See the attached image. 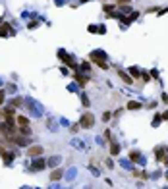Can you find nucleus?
Listing matches in <instances>:
<instances>
[{
  "label": "nucleus",
  "instance_id": "obj_1",
  "mask_svg": "<svg viewBox=\"0 0 168 189\" xmlns=\"http://www.w3.org/2000/svg\"><path fill=\"white\" fill-rule=\"evenodd\" d=\"M79 126L81 127H93L95 126V116H93V114H83V116H81V120H79Z\"/></svg>",
  "mask_w": 168,
  "mask_h": 189
},
{
  "label": "nucleus",
  "instance_id": "obj_2",
  "mask_svg": "<svg viewBox=\"0 0 168 189\" xmlns=\"http://www.w3.org/2000/svg\"><path fill=\"white\" fill-rule=\"evenodd\" d=\"M91 62H95L99 68H102V69H106L108 68V64H106V60L102 58V54L101 52H95V54H91Z\"/></svg>",
  "mask_w": 168,
  "mask_h": 189
},
{
  "label": "nucleus",
  "instance_id": "obj_3",
  "mask_svg": "<svg viewBox=\"0 0 168 189\" xmlns=\"http://www.w3.org/2000/svg\"><path fill=\"white\" fill-rule=\"evenodd\" d=\"M157 160H158V162H168V157H166V149H164V147H158V149H157Z\"/></svg>",
  "mask_w": 168,
  "mask_h": 189
},
{
  "label": "nucleus",
  "instance_id": "obj_4",
  "mask_svg": "<svg viewBox=\"0 0 168 189\" xmlns=\"http://www.w3.org/2000/svg\"><path fill=\"white\" fill-rule=\"evenodd\" d=\"M27 154H29V157H41V154H43V147H29V151H27Z\"/></svg>",
  "mask_w": 168,
  "mask_h": 189
},
{
  "label": "nucleus",
  "instance_id": "obj_5",
  "mask_svg": "<svg viewBox=\"0 0 168 189\" xmlns=\"http://www.w3.org/2000/svg\"><path fill=\"white\" fill-rule=\"evenodd\" d=\"M10 35H14V31H12V27L8 25V23H4V25L0 27V37H10Z\"/></svg>",
  "mask_w": 168,
  "mask_h": 189
},
{
  "label": "nucleus",
  "instance_id": "obj_6",
  "mask_svg": "<svg viewBox=\"0 0 168 189\" xmlns=\"http://www.w3.org/2000/svg\"><path fill=\"white\" fill-rule=\"evenodd\" d=\"M118 75H120L122 79H124V83H128V85H132V83H133V77H130L128 73H126V72H122V69H118Z\"/></svg>",
  "mask_w": 168,
  "mask_h": 189
},
{
  "label": "nucleus",
  "instance_id": "obj_7",
  "mask_svg": "<svg viewBox=\"0 0 168 189\" xmlns=\"http://www.w3.org/2000/svg\"><path fill=\"white\" fill-rule=\"evenodd\" d=\"M73 77H75V81H77L79 85H87V81H89V77H87V75H81V73H75Z\"/></svg>",
  "mask_w": 168,
  "mask_h": 189
},
{
  "label": "nucleus",
  "instance_id": "obj_8",
  "mask_svg": "<svg viewBox=\"0 0 168 189\" xmlns=\"http://www.w3.org/2000/svg\"><path fill=\"white\" fill-rule=\"evenodd\" d=\"M58 56H62V58H64V60H66V64L70 66V68H75V64H73V62H72V58H70V56L66 54V52H58Z\"/></svg>",
  "mask_w": 168,
  "mask_h": 189
},
{
  "label": "nucleus",
  "instance_id": "obj_9",
  "mask_svg": "<svg viewBox=\"0 0 168 189\" xmlns=\"http://www.w3.org/2000/svg\"><path fill=\"white\" fill-rule=\"evenodd\" d=\"M128 108H130V110H139V108H141V102H137V100H130V102H128Z\"/></svg>",
  "mask_w": 168,
  "mask_h": 189
},
{
  "label": "nucleus",
  "instance_id": "obj_10",
  "mask_svg": "<svg viewBox=\"0 0 168 189\" xmlns=\"http://www.w3.org/2000/svg\"><path fill=\"white\" fill-rule=\"evenodd\" d=\"M44 164H47V162H44L43 158H41V160H35V162H33V166H31V170H39V168H43Z\"/></svg>",
  "mask_w": 168,
  "mask_h": 189
},
{
  "label": "nucleus",
  "instance_id": "obj_11",
  "mask_svg": "<svg viewBox=\"0 0 168 189\" xmlns=\"http://www.w3.org/2000/svg\"><path fill=\"white\" fill-rule=\"evenodd\" d=\"M60 178H62V172H60V170H54V172L50 174V179H52V182H56V179H60Z\"/></svg>",
  "mask_w": 168,
  "mask_h": 189
},
{
  "label": "nucleus",
  "instance_id": "obj_12",
  "mask_svg": "<svg viewBox=\"0 0 168 189\" xmlns=\"http://www.w3.org/2000/svg\"><path fill=\"white\" fill-rule=\"evenodd\" d=\"M118 153H120V147H118L116 143H112V147H110V154H112V157H116Z\"/></svg>",
  "mask_w": 168,
  "mask_h": 189
},
{
  "label": "nucleus",
  "instance_id": "obj_13",
  "mask_svg": "<svg viewBox=\"0 0 168 189\" xmlns=\"http://www.w3.org/2000/svg\"><path fill=\"white\" fill-rule=\"evenodd\" d=\"M18 124H19V126H29V120H27L25 116H19V118H18Z\"/></svg>",
  "mask_w": 168,
  "mask_h": 189
},
{
  "label": "nucleus",
  "instance_id": "obj_14",
  "mask_svg": "<svg viewBox=\"0 0 168 189\" xmlns=\"http://www.w3.org/2000/svg\"><path fill=\"white\" fill-rule=\"evenodd\" d=\"M130 72H132V77H135V79H139V75H141V72H139L137 68H132V69H130Z\"/></svg>",
  "mask_w": 168,
  "mask_h": 189
},
{
  "label": "nucleus",
  "instance_id": "obj_15",
  "mask_svg": "<svg viewBox=\"0 0 168 189\" xmlns=\"http://www.w3.org/2000/svg\"><path fill=\"white\" fill-rule=\"evenodd\" d=\"M4 100H6V91H0V104H4Z\"/></svg>",
  "mask_w": 168,
  "mask_h": 189
},
{
  "label": "nucleus",
  "instance_id": "obj_16",
  "mask_svg": "<svg viewBox=\"0 0 168 189\" xmlns=\"http://www.w3.org/2000/svg\"><path fill=\"white\" fill-rule=\"evenodd\" d=\"M130 158H132V160H137V158H139V153H135V151H132V153H130Z\"/></svg>",
  "mask_w": 168,
  "mask_h": 189
},
{
  "label": "nucleus",
  "instance_id": "obj_17",
  "mask_svg": "<svg viewBox=\"0 0 168 189\" xmlns=\"http://www.w3.org/2000/svg\"><path fill=\"white\" fill-rule=\"evenodd\" d=\"M12 106H21V98H16V100H12Z\"/></svg>",
  "mask_w": 168,
  "mask_h": 189
},
{
  "label": "nucleus",
  "instance_id": "obj_18",
  "mask_svg": "<svg viewBox=\"0 0 168 189\" xmlns=\"http://www.w3.org/2000/svg\"><path fill=\"white\" fill-rule=\"evenodd\" d=\"M102 120L108 122V120H110V112H104V114H102Z\"/></svg>",
  "mask_w": 168,
  "mask_h": 189
},
{
  "label": "nucleus",
  "instance_id": "obj_19",
  "mask_svg": "<svg viewBox=\"0 0 168 189\" xmlns=\"http://www.w3.org/2000/svg\"><path fill=\"white\" fill-rule=\"evenodd\" d=\"M118 4H128V2H132V0H116Z\"/></svg>",
  "mask_w": 168,
  "mask_h": 189
},
{
  "label": "nucleus",
  "instance_id": "obj_20",
  "mask_svg": "<svg viewBox=\"0 0 168 189\" xmlns=\"http://www.w3.org/2000/svg\"><path fill=\"white\" fill-rule=\"evenodd\" d=\"M81 2H87V0H81Z\"/></svg>",
  "mask_w": 168,
  "mask_h": 189
}]
</instances>
